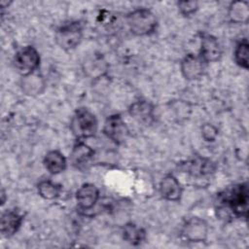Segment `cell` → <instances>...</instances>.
Returning <instances> with one entry per match:
<instances>
[{
  "instance_id": "cell-1",
  "label": "cell",
  "mask_w": 249,
  "mask_h": 249,
  "mask_svg": "<svg viewBox=\"0 0 249 249\" xmlns=\"http://www.w3.org/2000/svg\"><path fill=\"white\" fill-rule=\"evenodd\" d=\"M248 200L247 183H237L217 194L216 210L222 218L247 219Z\"/></svg>"
},
{
  "instance_id": "cell-2",
  "label": "cell",
  "mask_w": 249,
  "mask_h": 249,
  "mask_svg": "<svg viewBox=\"0 0 249 249\" xmlns=\"http://www.w3.org/2000/svg\"><path fill=\"white\" fill-rule=\"evenodd\" d=\"M125 21L129 31L135 36H150L158 28L156 15L146 8H137L126 15Z\"/></svg>"
},
{
  "instance_id": "cell-3",
  "label": "cell",
  "mask_w": 249,
  "mask_h": 249,
  "mask_svg": "<svg viewBox=\"0 0 249 249\" xmlns=\"http://www.w3.org/2000/svg\"><path fill=\"white\" fill-rule=\"evenodd\" d=\"M69 128L76 140H86L93 137L98 128L95 115L88 108H78L70 121Z\"/></svg>"
},
{
  "instance_id": "cell-4",
  "label": "cell",
  "mask_w": 249,
  "mask_h": 249,
  "mask_svg": "<svg viewBox=\"0 0 249 249\" xmlns=\"http://www.w3.org/2000/svg\"><path fill=\"white\" fill-rule=\"evenodd\" d=\"M83 25L78 20L62 23L55 31L54 40L63 51H71L78 47L83 39Z\"/></svg>"
},
{
  "instance_id": "cell-5",
  "label": "cell",
  "mask_w": 249,
  "mask_h": 249,
  "mask_svg": "<svg viewBox=\"0 0 249 249\" xmlns=\"http://www.w3.org/2000/svg\"><path fill=\"white\" fill-rule=\"evenodd\" d=\"M41 62L40 54L33 46H25L18 50L13 59L16 70L22 76L36 72Z\"/></svg>"
},
{
  "instance_id": "cell-6",
  "label": "cell",
  "mask_w": 249,
  "mask_h": 249,
  "mask_svg": "<svg viewBox=\"0 0 249 249\" xmlns=\"http://www.w3.org/2000/svg\"><path fill=\"white\" fill-rule=\"evenodd\" d=\"M208 225L199 217H191L187 219L180 231L183 240L192 243L204 242L208 236Z\"/></svg>"
},
{
  "instance_id": "cell-7",
  "label": "cell",
  "mask_w": 249,
  "mask_h": 249,
  "mask_svg": "<svg viewBox=\"0 0 249 249\" xmlns=\"http://www.w3.org/2000/svg\"><path fill=\"white\" fill-rule=\"evenodd\" d=\"M102 131L116 145L124 143L129 135V129L120 114L109 116L104 122Z\"/></svg>"
},
{
  "instance_id": "cell-8",
  "label": "cell",
  "mask_w": 249,
  "mask_h": 249,
  "mask_svg": "<svg viewBox=\"0 0 249 249\" xmlns=\"http://www.w3.org/2000/svg\"><path fill=\"white\" fill-rule=\"evenodd\" d=\"M94 155V150L84 140H76L70 153V162L75 168L85 170L93 161Z\"/></svg>"
},
{
  "instance_id": "cell-9",
  "label": "cell",
  "mask_w": 249,
  "mask_h": 249,
  "mask_svg": "<svg viewBox=\"0 0 249 249\" xmlns=\"http://www.w3.org/2000/svg\"><path fill=\"white\" fill-rule=\"evenodd\" d=\"M200 45L198 56L207 64L220 60L223 54L222 47L218 39L212 34L200 33Z\"/></svg>"
},
{
  "instance_id": "cell-10",
  "label": "cell",
  "mask_w": 249,
  "mask_h": 249,
  "mask_svg": "<svg viewBox=\"0 0 249 249\" xmlns=\"http://www.w3.org/2000/svg\"><path fill=\"white\" fill-rule=\"evenodd\" d=\"M205 67L206 63L195 53L186 54L180 62L181 73L188 81L199 80L204 75Z\"/></svg>"
},
{
  "instance_id": "cell-11",
  "label": "cell",
  "mask_w": 249,
  "mask_h": 249,
  "mask_svg": "<svg viewBox=\"0 0 249 249\" xmlns=\"http://www.w3.org/2000/svg\"><path fill=\"white\" fill-rule=\"evenodd\" d=\"M99 190L92 183H84L76 192L78 209L81 211L91 210L99 199Z\"/></svg>"
},
{
  "instance_id": "cell-12",
  "label": "cell",
  "mask_w": 249,
  "mask_h": 249,
  "mask_svg": "<svg viewBox=\"0 0 249 249\" xmlns=\"http://www.w3.org/2000/svg\"><path fill=\"white\" fill-rule=\"evenodd\" d=\"M179 168L192 176L202 177L214 173L216 170V163L209 159L197 157L180 163Z\"/></svg>"
},
{
  "instance_id": "cell-13",
  "label": "cell",
  "mask_w": 249,
  "mask_h": 249,
  "mask_svg": "<svg viewBox=\"0 0 249 249\" xmlns=\"http://www.w3.org/2000/svg\"><path fill=\"white\" fill-rule=\"evenodd\" d=\"M159 191L160 196L168 201H179L183 195V187L172 173H168L161 178Z\"/></svg>"
},
{
  "instance_id": "cell-14",
  "label": "cell",
  "mask_w": 249,
  "mask_h": 249,
  "mask_svg": "<svg viewBox=\"0 0 249 249\" xmlns=\"http://www.w3.org/2000/svg\"><path fill=\"white\" fill-rule=\"evenodd\" d=\"M128 114L138 123L151 124L155 121V106L151 101L138 99L130 104Z\"/></svg>"
},
{
  "instance_id": "cell-15",
  "label": "cell",
  "mask_w": 249,
  "mask_h": 249,
  "mask_svg": "<svg viewBox=\"0 0 249 249\" xmlns=\"http://www.w3.org/2000/svg\"><path fill=\"white\" fill-rule=\"evenodd\" d=\"M109 65L101 53H94L88 56L83 62V71L86 76L96 80L105 76Z\"/></svg>"
},
{
  "instance_id": "cell-16",
  "label": "cell",
  "mask_w": 249,
  "mask_h": 249,
  "mask_svg": "<svg viewBox=\"0 0 249 249\" xmlns=\"http://www.w3.org/2000/svg\"><path fill=\"white\" fill-rule=\"evenodd\" d=\"M24 221V216L18 210L9 209L2 213L0 221V231L4 237H11L20 229Z\"/></svg>"
},
{
  "instance_id": "cell-17",
  "label": "cell",
  "mask_w": 249,
  "mask_h": 249,
  "mask_svg": "<svg viewBox=\"0 0 249 249\" xmlns=\"http://www.w3.org/2000/svg\"><path fill=\"white\" fill-rule=\"evenodd\" d=\"M20 88L26 95L36 96L44 92L46 89V82L41 74L34 72L21 77Z\"/></svg>"
},
{
  "instance_id": "cell-18",
  "label": "cell",
  "mask_w": 249,
  "mask_h": 249,
  "mask_svg": "<svg viewBox=\"0 0 249 249\" xmlns=\"http://www.w3.org/2000/svg\"><path fill=\"white\" fill-rule=\"evenodd\" d=\"M45 168L52 175H57L63 172L67 167V160L58 150L49 151L43 160Z\"/></svg>"
},
{
  "instance_id": "cell-19",
  "label": "cell",
  "mask_w": 249,
  "mask_h": 249,
  "mask_svg": "<svg viewBox=\"0 0 249 249\" xmlns=\"http://www.w3.org/2000/svg\"><path fill=\"white\" fill-rule=\"evenodd\" d=\"M228 17L233 23H247L249 19V4L246 1H233L228 9Z\"/></svg>"
},
{
  "instance_id": "cell-20",
  "label": "cell",
  "mask_w": 249,
  "mask_h": 249,
  "mask_svg": "<svg viewBox=\"0 0 249 249\" xmlns=\"http://www.w3.org/2000/svg\"><path fill=\"white\" fill-rule=\"evenodd\" d=\"M122 235L124 241H126L127 243L133 246L140 245L146 239L145 230L132 222L126 223L124 226L122 231Z\"/></svg>"
},
{
  "instance_id": "cell-21",
  "label": "cell",
  "mask_w": 249,
  "mask_h": 249,
  "mask_svg": "<svg viewBox=\"0 0 249 249\" xmlns=\"http://www.w3.org/2000/svg\"><path fill=\"white\" fill-rule=\"evenodd\" d=\"M62 191V186L51 179H43L37 185V192L41 197L47 200L57 198Z\"/></svg>"
},
{
  "instance_id": "cell-22",
  "label": "cell",
  "mask_w": 249,
  "mask_h": 249,
  "mask_svg": "<svg viewBox=\"0 0 249 249\" xmlns=\"http://www.w3.org/2000/svg\"><path fill=\"white\" fill-rule=\"evenodd\" d=\"M249 51V45L246 38H242L239 40L234 48L233 51V59L234 62L241 68L247 70L249 68L248 63V52Z\"/></svg>"
},
{
  "instance_id": "cell-23",
  "label": "cell",
  "mask_w": 249,
  "mask_h": 249,
  "mask_svg": "<svg viewBox=\"0 0 249 249\" xmlns=\"http://www.w3.org/2000/svg\"><path fill=\"white\" fill-rule=\"evenodd\" d=\"M177 8L179 13L184 17H191L198 10V2L196 1H178Z\"/></svg>"
},
{
  "instance_id": "cell-24",
  "label": "cell",
  "mask_w": 249,
  "mask_h": 249,
  "mask_svg": "<svg viewBox=\"0 0 249 249\" xmlns=\"http://www.w3.org/2000/svg\"><path fill=\"white\" fill-rule=\"evenodd\" d=\"M200 132H201V137L203 138L204 141L214 142L218 136L219 130L214 124L210 123H205L201 125Z\"/></svg>"
},
{
  "instance_id": "cell-25",
  "label": "cell",
  "mask_w": 249,
  "mask_h": 249,
  "mask_svg": "<svg viewBox=\"0 0 249 249\" xmlns=\"http://www.w3.org/2000/svg\"><path fill=\"white\" fill-rule=\"evenodd\" d=\"M5 202H6V193H5V190L2 189L1 190V205H4Z\"/></svg>"
}]
</instances>
